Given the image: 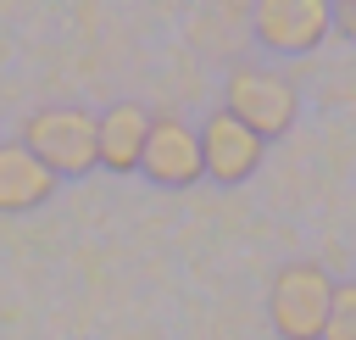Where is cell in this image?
Here are the masks:
<instances>
[{
    "mask_svg": "<svg viewBox=\"0 0 356 340\" xmlns=\"http://www.w3.org/2000/svg\"><path fill=\"white\" fill-rule=\"evenodd\" d=\"M334 28L345 39H356V0H334Z\"/></svg>",
    "mask_w": 356,
    "mask_h": 340,
    "instance_id": "obj_10",
    "label": "cell"
},
{
    "mask_svg": "<svg viewBox=\"0 0 356 340\" xmlns=\"http://www.w3.org/2000/svg\"><path fill=\"white\" fill-rule=\"evenodd\" d=\"M328 307H334V279L317 262H284L273 273L267 312H273V329L284 340H323Z\"/></svg>",
    "mask_w": 356,
    "mask_h": 340,
    "instance_id": "obj_2",
    "label": "cell"
},
{
    "mask_svg": "<svg viewBox=\"0 0 356 340\" xmlns=\"http://www.w3.org/2000/svg\"><path fill=\"white\" fill-rule=\"evenodd\" d=\"M323 340H356V284H334V307H328Z\"/></svg>",
    "mask_w": 356,
    "mask_h": 340,
    "instance_id": "obj_9",
    "label": "cell"
},
{
    "mask_svg": "<svg viewBox=\"0 0 356 340\" xmlns=\"http://www.w3.org/2000/svg\"><path fill=\"white\" fill-rule=\"evenodd\" d=\"M22 150L50 173V178H78L100 167L95 150V117L78 106H44L22 123Z\"/></svg>",
    "mask_w": 356,
    "mask_h": 340,
    "instance_id": "obj_1",
    "label": "cell"
},
{
    "mask_svg": "<svg viewBox=\"0 0 356 340\" xmlns=\"http://www.w3.org/2000/svg\"><path fill=\"white\" fill-rule=\"evenodd\" d=\"M222 111L239 117L256 139L289 134V123H295V84L278 78V72H261V67H239L222 84Z\"/></svg>",
    "mask_w": 356,
    "mask_h": 340,
    "instance_id": "obj_3",
    "label": "cell"
},
{
    "mask_svg": "<svg viewBox=\"0 0 356 340\" xmlns=\"http://www.w3.org/2000/svg\"><path fill=\"white\" fill-rule=\"evenodd\" d=\"M250 17H256V39L267 50H284V56H306L334 28V6L328 0H261Z\"/></svg>",
    "mask_w": 356,
    "mask_h": 340,
    "instance_id": "obj_4",
    "label": "cell"
},
{
    "mask_svg": "<svg viewBox=\"0 0 356 340\" xmlns=\"http://www.w3.org/2000/svg\"><path fill=\"white\" fill-rule=\"evenodd\" d=\"M261 145L267 139H256L228 111H211L200 123V162H206V178H217V184H245L261 167Z\"/></svg>",
    "mask_w": 356,
    "mask_h": 340,
    "instance_id": "obj_6",
    "label": "cell"
},
{
    "mask_svg": "<svg viewBox=\"0 0 356 340\" xmlns=\"http://www.w3.org/2000/svg\"><path fill=\"white\" fill-rule=\"evenodd\" d=\"M50 190H56V178L22 150V139L0 145V212H33L50 201Z\"/></svg>",
    "mask_w": 356,
    "mask_h": 340,
    "instance_id": "obj_8",
    "label": "cell"
},
{
    "mask_svg": "<svg viewBox=\"0 0 356 340\" xmlns=\"http://www.w3.org/2000/svg\"><path fill=\"white\" fill-rule=\"evenodd\" d=\"M139 173L178 190V184H195L206 178V162H200V134L178 117H150V134H145V156H139Z\"/></svg>",
    "mask_w": 356,
    "mask_h": 340,
    "instance_id": "obj_5",
    "label": "cell"
},
{
    "mask_svg": "<svg viewBox=\"0 0 356 340\" xmlns=\"http://www.w3.org/2000/svg\"><path fill=\"white\" fill-rule=\"evenodd\" d=\"M145 134H150V111L134 106V100H122V106H111L106 117H95V150H100V167H111V173H139Z\"/></svg>",
    "mask_w": 356,
    "mask_h": 340,
    "instance_id": "obj_7",
    "label": "cell"
}]
</instances>
